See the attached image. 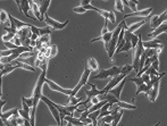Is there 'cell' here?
Returning a JSON list of instances; mask_svg holds the SVG:
<instances>
[{
	"instance_id": "obj_1",
	"label": "cell",
	"mask_w": 167,
	"mask_h": 126,
	"mask_svg": "<svg viewBox=\"0 0 167 126\" xmlns=\"http://www.w3.org/2000/svg\"><path fill=\"white\" fill-rule=\"evenodd\" d=\"M124 22H125V19H123L118 24V26H116V29L113 31V35H111V39H110L109 44H108V50H107L109 59H113V57H114V53L116 51V45H117V39H118V35H119V32L122 30Z\"/></svg>"
},
{
	"instance_id": "obj_2",
	"label": "cell",
	"mask_w": 167,
	"mask_h": 126,
	"mask_svg": "<svg viewBox=\"0 0 167 126\" xmlns=\"http://www.w3.org/2000/svg\"><path fill=\"white\" fill-rule=\"evenodd\" d=\"M119 72H121V67L113 66V67H110V68H108V70H100L96 76L92 77V80H98V78L103 80V78H108V77H114V76L121 74Z\"/></svg>"
},
{
	"instance_id": "obj_3",
	"label": "cell",
	"mask_w": 167,
	"mask_h": 126,
	"mask_svg": "<svg viewBox=\"0 0 167 126\" xmlns=\"http://www.w3.org/2000/svg\"><path fill=\"white\" fill-rule=\"evenodd\" d=\"M40 100H42L43 102H45V105L48 106V108H49V110H50V113H51V115L53 116V118L56 119V122H57V125L60 126V114H59V111H58V109L56 107H55V105H53V101H51L50 99H48L45 95H41V98H40Z\"/></svg>"
},
{
	"instance_id": "obj_4",
	"label": "cell",
	"mask_w": 167,
	"mask_h": 126,
	"mask_svg": "<svg viewBox=\"0 0 167 126\" xmlns=\"http://www.w3.org/2000/svg\"><path fill=\"white\" fill-rule=\"evenodd\" d=\"M43 22H45V24L52 30H63V29H65V26L68 24V21H65L64 23H60V22H57L51 17H49L47 14H45V18H43Z\"/></svg>"
},
{
	"instance_id": "obj_5",
	"label": "cell",
	"mask_w": 167,
	"mask_h": 126,
	"mask_svg": "<svg viewBox=\"0 0 167 126\" xmlns=\"http://www.w3.org/2000/svg\"><path fill=\"white\" fill-rule=\"evenodd\" d=\"M127 75H124V74H118V75L114 76V77H111V80L109 81V83L105 86V89H103V93H108L110 90H113V89L115 88V86H117L119 83H121V81L122 80H124L125 77H126Z\"/></svg>"
},
{
	"instance_id": "obj_6",
	"label": "cell",
	"mask_w": 167,
	"mask_h": 126,
	"mask_svg": "<svg viewBox=\"0 0 167 126\" xmlns=\"http://www.w3.org/2000/svg\"><path fill=\"white\" fill-rule=\"evenodd\" d=\"M15 4H16V5L18 6L19 12L24 14L26 17H30V18H32V19H37V17H34V16H32L31 14L29 13V10L31 9V7H30V4H29V0H22V1H18V0H16V1H15Z\"/></svg>"
},
{
	"instance_id": "obj_7",
	"label": "cell",
	"mask_w": 167,
	"mask_h": 126,
	"mask_svg": "<svg viewBox=\"0 0 167 126\" xmlns=\"http://www.w3.org/2000/svg\"><path fill=\"white\" fill-rule=\"evenodd\" d=\"M166 15H167V10H164V13L160 14L159 16H152L151 23H150L151 29L155 30V29H157L158 26H160L161 24L166 23Z\"/></svg>"
},
{
	"instance_id": "obj_8",
	"label": "cell",
	"mask_w": 167,
	"mask_h": 126,
	"mask_svg": "<svg viewBox=\"0 0 167 126\" xmlns=\"http://www.w3.org/2000/svg\"><path fill=\"white\" fill-rule=\"evenodd\" d=\"M152 10L154 8L152 7H149V8H146V9H142V10H136L134 13L127 14L124 16V18L126 17H133V16H139L140 18H147V17H150V15L152 14Z\"/></svg>"
},
{
	"instance_id": "obj_9",
	"label": "cell",
	"mask_w": 167,
	"mask_h": 126,
	"mask_svg": "<svg viewBox=\"0 0 167 126\" xmlns=\"http://www.w3.org/2000/svg\"><path fill=\"white\" fill-rule=\"evenodd\" d=\"M45 83H47L48 85H49V88L53 90V91H58V92H60V93H63V94H66V95H71L72 93V89H64L62 88V86H59L58 84H56L55 82H52L50 80H48L47 77H45Z\"/></svg>"
},
{
	"instance_id": "obj_10",
	"label": "cell",
	"mask_w": 167,
	"mask_h": 126,
	"mask_svg": "<svg viewBox=\"0 0 167 126\" xmlns=\"http://www.w3.org/2000/svg\"><path fill=\"white\" fill-rule=\"evenodd\" d=\"M142 45L144 49H158V48H164L165 44L163 43V41L158 39H152L150 41H142Z\"/></svg>"
},
{
	"instance_id": "obj_11",
	"label": "cell",
	"mask_w": 167,
	"mask_h": 126,
	"mask_svg": "<svg viewBox=\"0 0 167 126\" xmlns=\"http://www.w3.org/2000/svg\"><path fill=\"white\" fill-rule=\"evenodd\" d=\"M159 86H160V81L154 83L152 88L149 90V92L147 93V97L149 98V100L151 102H155L157 97H158V93H159Z\"/></svg>"
},
{
	"instance_id": "obj_12",
	"label": "cell",
	"mask_w": 167,
	"mask_h": 126,
	"mask_svg": "<svg viewBox=\"0 0 167 126\" xmlns=\"http://www.w3.org/2000/svg\"><path fill=\"white\" fill-rule=\"evenodd\" d=\"M126 81H127V77H125L124 80H122V81H121V83H119L117 86H115V88L113 89V90H110V91H109L110 94L114 95L116 99H118V100H119V98H121V93H122V90H123V88H124V85H125Z\"/></svg>"
},
{
	"instance_id": "obj_13",
	"label": "cell",
	"mask_w": 167,
	"mask_h": 126,
	"mask_svg": "<svg viewBox=\"0 0 167 126\" xmlns=\"http://www.w3.org/2000/svg\"><path fill=\"white\" fill-rule=\"evenodd\" d=\"M35 2H37V5L39 6V10H40V16H41V18L43 19V17L45 16V13H47V10H48V8H49L50 4H51V1L47 0V1H35Z\"/></svg>"
},
{
	"instance_id": "obj_14",
	"label": "cell",
	"mask_w": 167,
	"mask_h": 126,
	"mask_svg": "<svg viewBox=\"0 0 167 126\" xmlns=\"http://www.w3.org/2000/svg\"><path fill=\"white\" fill-rule=\"evenodd\" d=\"M111 35H113V32H107L106 34H103V35H100L99 38H96L93 39V40H91V42H96V41H103V43H105V48H106V51L108 50V44H109V41L110 39H111Z\"/></svg>"
},
{
	"instance_id": "obj_15",
	"label": "cell",
	"mask_w": 167,
	"mask_h": 126,
	"mask_svg": "<svg viewBox=\"0 0 167 126\" xmlns=\"http://www.w3.org/2000/svg\"><path fill=\"white\" fill-rule=\"evenodd\" d=\"M86 84H89L91 88H92V90H86L85 91V93H86V95H88V98H93V97H98V95H101L103 94V90H97V86L94 85V84H91L90 82H88Z\"/></svg>"
},
{
	"instance_id": "obj_16",
	"label": "cell",
	"mask_w": 167,
	"mask_h": 126,
	"mask_svg": "<svg viewBox=\"0 0 167 126\" xmlns=\"http://www.w3.org/2000/svg\"><path fill=\"white\" fill-rule=\"evenodd\" d=\"M98 14H100L103 17H105L106 21H110L113 24H115L116 18H115V14L113 12H108V10H103V9H98Z\"/></svg>"
},
{
	"instance_id": "obj_17",
	"label": "cell",
	"mask_w": 167,
	"mask_h": 126,
	"mask_svg": "<svg viewBox=\"0 0 167 126\" xmlns=\"http://www.w3.org/2000/svg\"><path fill=\"white\" fill-rule=\"evenodd\" d=\"M166 31H167V24L166 23H164V24H161L160 26H158L157 29H155L151 33H149L148 37L149 38H154L155 39L157 35H159V34H161V33H165Z\"/></svg>"
},
{
	"instance_id": "obj_18",
	"label": "cell",
	"mask_w": 167,
	"mask_h": 126,
	"mask_svg": "<svg viewBox=\"0 0 167 126\" xmlns=\"http://www.w3.org/2000/svg\"><path fill=\"white\" fill-rule=\"evenodd\" d=\"M29 4H30V7H31V9H32L33 14L37 16V19L40 21V22H43V19L41 18V16H40V10H39V6L37 5V2H35V1H32V0H29Z\"/></svg>"
},
{
	"instance_id": "obj_19",
	"label": "cell",
	"mask_w": 167,
	"mask_h": 126,
	"mask_svg": "<svg viewBox=\"0 0 167 126\" xmlns=\"http://www.w3.org/2000/svg\"><path fill=\"white\" fill-rule=\"evenodd\" d=\"M147 19L148 18H144V19H142V21H140V22H138V23L132 24V25L129 26V27L126 29V31L130 32V33H133V32H135L138 29H140L142 25H144V24H146V22H147Z\"/></svg>"
},
{
	"instance_id": "obj_20",
	"label": "cell",
	"mask_w": 167,
	"mask_h": 126,
	"mask_svg": "<svg viewBox=\"0 0 167 126\" xmlns=\"http://www.w3.org/2000/svg\"><path fill=\"white\" fill-rule=\"evenodd\" d=\"M90 75H91V70H89L88 67H85L83 74H82V77H81V81H80V83H78V84H81L82 86H83V85H85V84L88 83V81H89V77H90Z\"/></svg>"
},
{
	"instance_id": "obj_21",
	"label": "cell",
	"mask_w": 167,
	"mask_h": 126,
	"mask_svg": "<svg viewBox=\"0 0 167 126\" xmlns=\"http://www.w3.org/2000/svg\"><path fill=\"white\" fill-rule=\"evenodd\" d=\"M115 105L117 106V107L122 108V109H130V110H134V109H136V106H134V105L127 103V102H124V101H121V100L117 101Z\"/></svg>"
},
{
	"instance_id": "obj_22",
	"label": "cell",
	"mask_w": 167,
	"mask_h": 126,
	"mask_svg": "<svg viewBox=\"0 0 167 126\" xmlns=\"http://www.w3.org/2000/svg\"><path fill=\"white\" fill-rule=\"evenodd\" d=\"M86 64H88L86 67H88L90 70H98V68H99V65H98V63H97L96 58H93V57L89 58Z\"/></svg>"
},
{
	"instance_id": "obj_23",
	"label": "cell",
	"mask_w": 167,
	"mask_h": 126,
	"mask_svg": "<svg viewBox=\"0 0 167 126\" xmlns=\"http://www.w3.org/2000/svg\"><path fill=\"white\" fill-rule=\"evenodd\" d=\"M144 74L149 75V76H150V78H151V77H154V76H165L167 73H166V72H164V73H158V72L155 70V68H152V67L150 66L148 70L144 72Z\"/></svg>"
},
{
	"instance_id": "obj_24",
	"label": "cell",
	"mask_w": 167,
	"mask_h": 126,
	"mask_svg": "<svg viewBox=\"0 0 167 126\" xmlns=\"http://www.w3.org/2000/svg\"><path fill=\"white\" fill-rule=\"evenodd\" d=\"M18 113V108H14L12 110H9V111H7V113H4L0 115V117H1V119L2 120H6V119H9L12 116H14L15 114Z\"/></svg>"
},
{
	"instance_id": "obj_25",
	"label": "cell",
	"mask_w": 167,
	"mask_h": 126,
	"mask_svg": "<svg viewBox=\"0 0 167 126\" xmlns=\"http://www.w3.org/2000/svg\"><path fill=\"white\" fill-rule=\"evenodd\" d=\"M123 5L129 6L130 9H132L133 13H134V12H136V7H138V5H139V2H138V1H132V0H129V1H127V0H124V1H123Z\"/></svg>"
},
{
	"instance_id": "obj_26",
	"label": "cell",
	"mask_w": 167,
	"mask_h": 126,
	"mask_svg": "<svg viewBox=\"0 0 167 126\" xmlns=\"http://www.w3.org/2000/svg\"><path fill=\"white\" fill-rule=\"evenodd\" d=\"M111 116H114L113 122H111V126H117V124L119 123V120H121V118H122V116H123V110H119L117 114L111 115Z\"/></svg>"
},
{
	"instance_id": "obj_27",
	"label": "cell",
	"mask_w": 167,
	"mask_h": 126,
	"mask_svg": "<svg viewBox=\"0 0 167 126\" xmlns=\"http://www.w3.org/2000/svg\"><path fill=\"white\" fill-rule=\"evenodd\" d=\"M8 21H9V19H8V14H7L4 9H1V10H0V23H1L2 25H6V24L8 25V23H7Z\"/></svg>"
},
{
	"instance_id": "obj_28",
	"label": "cell",
	"mask_w": 167,
	"mask_h": 126,
	"mask_svg": "<svg viewBox=\"0 0 167 126\" xmlns=\"http://www.w3.org/2000/svg\"><path fill=\"white\" fill-rule=\"evenodd\" d=\"M148 91H149V90H148V88H147V85H146V84L143 83V84H141L140 86H138V89H136V92H135L134 98H135V97H136L138 94H140V93H142V92H143L144 94L147 95V93H148Z\"/></svg>"
},
{
	"instance_id": "obj_29",
	"label": "cell",
	"mask_w": 167,
	"mask_h": 126,
	"mask_svg": "<svg viewBox=\"0 0 167 126\" xmlns=\"http://www.w3.org/2000/svg\"><path fill=\"white\" fill-rule=\"evenodd\" d=\"M132 70H133L132 65H124L123 67H121V72H119V73H121V74H124V75H127Z\"/></svg>"
},
{
	"instance_id": "obj_30",
	"label": "cell",
	"mask_w": 167,
	"mask_h": 126,
	"mask_svg": "<svg viewBox=\"0 0 167 126\" xmlns=\"http://www.w3.org/2000/svg\"><path fill=\"white\" fill-rule=\"evenodd\" d=\"M138 41H139V35H135V34H132L131 35V40H130V42H131V48L134 49L136 48V45H138Z\"/></svg>"
},
{
	"instance_id": "obj_31",
	"label": "cell",
	"mask_w": 167,
	"mask_h": 126,
	"mask_svg": "<svg viewBox=\"0 0 167 126\" xmlns=\"http://www.w3.org/2000/svg\"><path fill=\"white\" fill-rule=\"evenodd\" d=\"M52 32V29H50L49 26H45V27H42L40 29V37H43V35H50Z\"/></svg>"
},
{
	"instance_id": "obj_32",
	"label": "cell",
	"mask_w": 167,
	"mask_h": 126,
	"mask_svg": "<svg viewBox=\"0 0 167 126\" xmlns=\"http://www.w3.org/2000/svg\"><path fill=\"white\" fill-rule=\"evenodd\" d=\"M115 8H116V10H118L119 13H124V5H123L122 0H116Z\"/></svg>"
},
{
	"instance_id": "obj_33",
	"label": "cell",
	"mask_w": 167,
	"mask_h": 126,
	"mask_svg": "<svg viewBox=\"0 0 167 126\" xmlns=\"http://www.w3.org/2000/svg\"><path fill=\"white\" fill-rule=\"evenodd\" d=\"M129 81L135 83V84H136V86H140L141 84H143V81H142L141 76H135V77H132V78H130Z\"/></svg>"
},
{
	"instance_id": "obj_34",
	"label": "cell",
	"mask_w": 167,
	"mask_h": 126,
	"mask_svg": "<svg viewBox=\"0 0 167 126\" xmlns=\"http://www.w3.org/2000/svg\"><path fill=\"white\" fill-rule=\"evenodd\" d=\"M15 38V34L13 33H7L5 35H2V41L4 42H12V40Z\"/></svg>"
},
{
	"instance_id": "obj_35",
	"label": "cell",
	"mask_w": 167,
	"mask_h": 126,
	"mask_svg": "<svg viewBox=\"0 0 167 126\" xmlns=\"http://www.w3.org/2000/svg\"><path fill=\"white\" fill-rule=\"evenodd\" d=\"M78 102H81V98H76V97L70 98V97H68V103H70V106H75Z\"/></svg>"
},
{
	"instance_id": "obj_36",
	"label": "cell",
	"mask_w": 167,
	"mask_h": 126,
	"mask_svg": "<svg viewBox=\"0 0 167 126\" xmlns=\"http://www.w3.org/2000/svg\"><path fill=\"white\" fill-rule=\"evenodd\" d=\"M18 115L25 120H30V113H26L23 109H18Z\"/></svg>"
},
{
	"instance_id": "obj_37",
	"label": "cell",
	"mask_w": 167,
	"mask_h": 126,
	"mask_svg": "<svg viewBox=\"0 0 167 126\" xmlns=\"http://www.w3.org/2000/svg\"><path fill=\"white\" fill-rule=\"evenodd\" d=\"M132 48H131V42H125V43L123 44V47L121 48V50L118 51V53L119 52H126V51L131 50Z\"/></svg>"
},
{
	"instance_id": "obj_38",
	"label": "cell",
	"mask_w": 167,
	"mask_h": 126,
	"mask_svg": "<svg viewBox=\"0 0 167 126\" xmlns=\"http://www.w3.org/2000/svg\"><path fill=\"white\" fill-rule=\"evenodd\" d=\"M73 12H74V13H76V14H84L86 10L84 9L83 7L78 6V7H74V8H73Z\"/></svg>"
},
{
	"instance_id": "obj_39",
	"label": "cell",
	"mask_w": 167,
	"mask_h": 126,
	"mask_svg": "<svg viewBox=\"0 0 167 126\" xmlns=\"http://www.w3.org/2000/svg\"><path fill=\"white\" fill-rule=\"evenodd\" d=\"M4 44L8 48V50H14V49H17V48H18V47L15 45L13 42H4Z\"/></svg>"
},
{
	"instance_id": "obj_40",
	"label": "cell",
	"mask_w": 167,
	"mask_h": 126,
	"mask_svg": "<svg viewBox=\"0 0 167 126\" xmlns=\"http://www.w3.org/2000/svg\"><path fill=\"white\" fill-rule=\"evenodd\" d=\"M30 31H31V33L32 34H37V35H39L40 37V29L39 27H37V26H34V25H32L31 27H30Z\"/></svg>"
},
{
	"instance_id": "obj_41",
	"label": "cell",
	"mask_w": 167,
	"mask_h": 126,
	"mask_svg": "<svg viewBox=\"0 0 167 126\" xmlns=\"http://www.w3.org/2000/svg\"><path fill=\"white\" fill-rule=\"evenodd\" d=\"M22 103H23V107H22V109L24 110V111H26V113H30V108H29V106L26 105V102L25 100H24V97H22Z\"/></svg>"
},
{
	"instance_id": "obj_42",
	"label": "cell",
	"mask_w": 167,
	"mask_h": 126,
	"mask_svg": "<svg viewBox=\"0 0 167 126\" xmlns=\"http://www.w3.org/2000/svg\"><path fill=\"white\" fill-rule=\"evenodd\" d=\"M141 77H142V81H143V83L144 84H147V83H149V81H150V76L149 75H147V74H142L141 75Z\"/></svg>"
},
{
	"instance_id": "obj_43",
	"label": "cell",
	"mask_w": 167,
	"mask_h": 126,
	"mask_svg": "<svg viewBox=\"0 0 167 126\" xmlns=\"http://www.w3.org/2000/svg\"><path fill=\"white\" fill-rule=\"evenodd\" d=\"M24 100H25L26 105L29 106V108L31 109V108L33 107V99H32V98H29V99H26L25 97H24Z\"/></svg>"
},
{
	"instance_id": "obj_44",
	"label": "cell",
	"mask_w": 167,
	"mask_h": 126,
	"mask_svg": "<svg viewBox=\"0 0 167 126\" xmlns=\"http://www.w3.org/2000/svg\"><path fill=\"white\" fill-rule=\"evenodd\" d=\"M13 43L15 44V45H17V47H21V45H22V42H21V40H19L18 38H17V37H16V35H15V38L13 39Z\"/></svg>"
},
{
	"instance_id": "obj_45",
	"label": "cell",
	"mask_w": 167,
	"mask_h": 126,
	"mask_svg": "<svg viewBox=\"0 0 167 126\" xmlns=\"http://www.w3.org/2000/svg\"><path fill=\"white\" fill-rule=\"evenodd\" d=\"M82 123H83V125H88V124H92V120L89 118V117H86V118H83V119H80Z\"/></svg>"
},
{
	"instance_id": "obj_46",
	"label": "cell",
	"mask_w": 167,
	"mask_h": 126,
	"mask_svg": "<svg viewBox=\"0 0 167 126\" xmlns=\"http://www.w3.org/2000/svg\"><path fill=\"white\" fill-rule=\"evenodd\" d=\"M90 102H91V105L93 106V105H97V103L100 102V101H99V99H98V97H93V98H91Z\"/></svg>"
},
{
	"instance_id": "obj_47",
	"label": "cell",
	"mask_w": 167,
	"mask_h": 126,
	"mask_svg": "<svg viewBox=\"0 0 167 126\" xmlns=\"http://www.w3.org/2000/svg\"><path fill=\"white\" fill-rule=\"evenodd\" d=\"M6 105V100H0V115L2 114V108Z\"/></svg>"
},
{
	"instance_id": "obj_48",
	"label": "cell",
	"mask_w": 167,
	"mask_h": 126,
	"mask_svg": "<svg viewBox=\"0 0 167 126\" xmlns=\"http://www.w3.org/2000/svg\"><path fill=\"white\" fill-rule=\"evenodd\" d=\"M86 5H90V1H89V0H83V1H81V7H84V6H86Z\"/></svg>"
},
{
	"instance_id": "obj_49",
	"label": "cell",
	"mask_w": 167,
	"mask_h": 126,
	"mask_svg": "<svg viewBox=\"0 0 167 126\" xmlns=\"http://www.w3.org/2000/svg\"><path fill=\"white\" fill-rule=\"evenodd\" d=\"M103 126H111V125H110V124H106V123H103Z\"/></svg>"
},
{
	"instance_id": "obj_50",
	"label": "cell",
	"mask_w": 167,
	"mask_h": 126,
	"mask_svg": "<svg viewBox=\"0 0 167 126\" xmlns=\"http://www.w3.org/2000/svg\"><path fill=\"white\" fill-rule=\"evenodd\" d=\"M159 125H160V122H158V123H157L156 125H154V126H159Z\"/></svg>"
},
{
	"instance_id": "obj_51",
	"label": "cell",
	"mask_w": 167,
	"mask_h": 126,
	"mask_svg": "<svg viewBox=\"0 0 167 126\" xmlns=\"http://www.w3.org/2000/svg\"><path fill=\"white\" fill-rule=\"evenodd\" d=\"M66 126H73V125H72L71 123H67V125H66Z\"/></svg>"
},
{
	"instance_id": "obj_52",
	"label": "cell",
	"mask_w": 167,
	"mask_h": 126,
	"mask_svg": "<svg viewBox=\"0 0 167 126\" xmlns=\"http://www.w3.org/2000/svg\"><path fill=\"white\" fill-rule=\"evenodd\" d=\"M84 126H92V124H88V125H84Z\"/></svg>"
},
{
	"instance_id": "obj_53",
	"label": "cell",
	"mask_w": 167,
	"mask_h": 126,
	"mask_svg": "<svg viewBox=\"0 0 167 126\" xmlns=\"http://www.w3.org/2000/svg\"><path fill=\"white\" fill-rule=\"evenodd\" d=\"M0 60H1V56H0Z\"/></svg>"
},
{
	"instance_id": "obj_54",
	"label": "cell",
	"mask_w": 167,
	"mask_h": 126,
	"mask_svg": "<svg viewBox=\"0 0 167 126\" xmlns=\"http://www.w3.org/2000/svg\"><path fill=\"white\" fill-rule=\"evenodd\" d=\"M100 126H103V125H100Z\"/></svg>"
},
{
	"instance_id": "obj_55",
	"label": "cell",
	"mask_w": 167,
	"mask_h": 126,
	"mask_svg": "<svg viewBox=\"0 0 167 126\" xmlns=\"http://www.w3.org/2000/svg\"><path fill=\"white\" fill-rule=\"evenodd\" d=\"M50 126H51V125H50Z\"/></svg>"
}]
</instances>
